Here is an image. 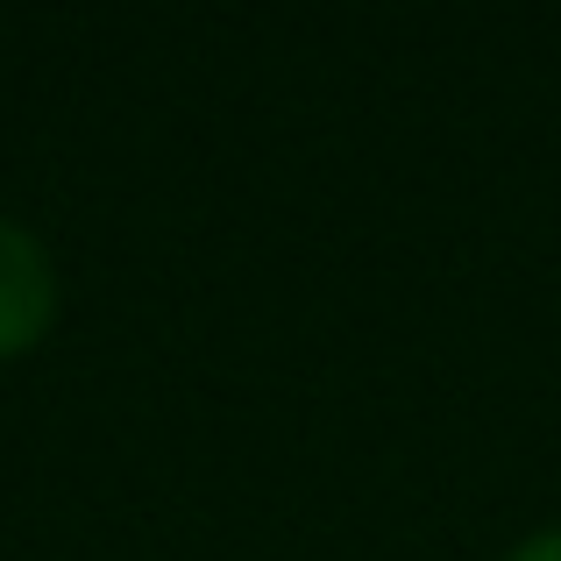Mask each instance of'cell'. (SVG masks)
Instances as JSON below:
<instances>
[{
    "instance_id": "6da1fadb",
    "label": "cell",
    "mask_w": 561,
    "mask_h": 561,
    "mask_svg": "<svg viewBox=\"0 0 561 561\" xmlns=\"http://www.w3.org/2000/svg\"><path fill=\"white\" fill-rule=\"evenodd\" d=\"M57 313V271L22 220L0 214V356L28 348Z\"/></svg>"
},
{
    "instance_id": "7a4b0ae2",
    "label": "cell",
    "mask_w": 561,
    "mask_h": 561,
    "mask_svg": "<svg viewBox=\"0 0 561 561\" xmlns=\"http://www.w3.org/2000/svg\"><path fill=\"white\" fill-rule=\"evenodd\" d=\"M505 561H561V526H548V534H534V540H519Z\"/></svg>"
}]
</instances>
